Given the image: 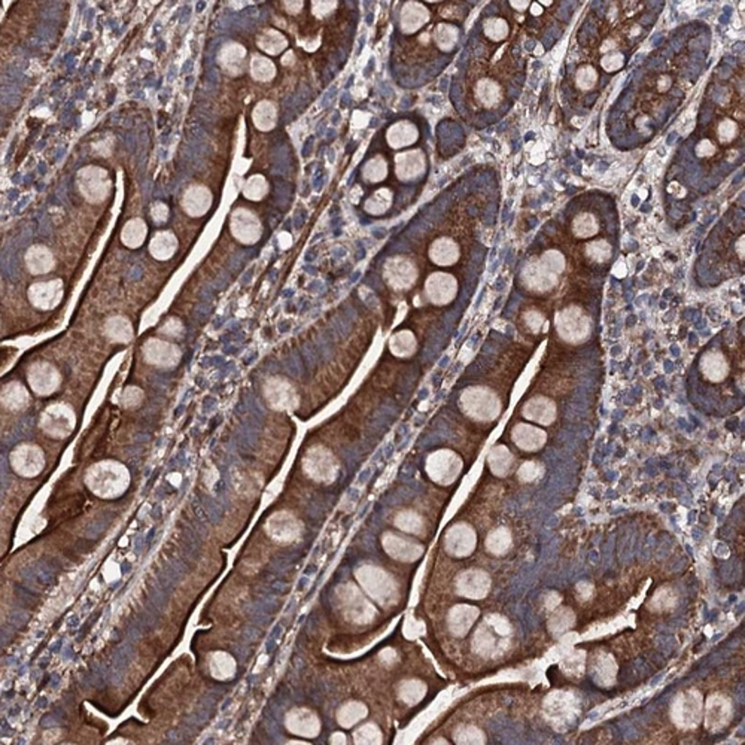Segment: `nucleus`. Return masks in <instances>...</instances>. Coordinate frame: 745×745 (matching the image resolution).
<instances>
[{"mask_svg": "<svg viewBox=\"0 0 745 745\" xmlns=\"http://www.w3.org/2000/svg\"><path fill=\"white\" fill-rule=\"evenodd\" d=\"M513 627L500 614H491L473 638V647L481 656H495L503 653L512 641Z\"/></svg>", "mask_w": 745, "mask_h": 745, "instance_id": "f257e3e1", "label": "nucleus"}, {"mask_svg": "<svg viewBox=\"0 0 745 745\" xmlns=\"http://www.w3.org/2000/svg\"><path fill=\"white\" fill-rule=\"evenodd\" d=\"M565 269V258L558 251H548L525 269L524 279L532 291L546 293L555 288L559 274Z\"/></svg>", "mask_w": 745, "mask_h": 745, "instance_id": "f03ea898", "label": "nucleus"}, {"mask_svg": "<svg viewBox=\"0 0 745 745\" xmlns=\"http://www.w3.org/2000/svg\"><path fill=\"white\" fill-rule=\"evenodd\" d=\"M357 579L362 591L382 607L395 603L397 584L389 574L374 565H364L357 571Z\"/></svg>", "mask_w": 745, "mask_h": 745, "instance_id": "7ed1b4c3", "label": "nucleus"}, {"mask_svg": "<svg viewBox=\"0 0 745 745\" xmlns=\"http://www.w3.org/2000/svg\"><path fill=\"white\" fill-rule=\"evenodd\" d=\"M461 407L476 421L489 422L501 413V401L488 388L472 386L462 392Z\"/></svg>", "mask_w": 745, "mask_h": 745, "instance_id": "20e7f679", "label": "nucleus"}, {"mask_svg": "<svg viewBox=\"0 0 745 745\" xmlns=\"http://www.w3.org/2000/svg\"><path fill=\"white\" fill-rule=\"evenodd\" d=\"M556 331L564 342L579 345L589 337L591 322L581 309L569 306L556 315Z\"/></svg>", "mask_w": 745, "mask_h": 745, "instance_id": "39448f33", "label": "nucleus"}, {"mask_svg": "<svg viewBox=\"0 0 745 745\" xmlns=\"http://www.w3.org/2000/svg\"><path fill=\"white\" fill-rule=\"evenodd\" d=\"M462 472V461L455 452L443 449L431 453L426 460V473L431 480L438 485L448 486L457 479Z\"/></svg>", "mask_w": 745, "mask_h": 745, "instance_id": "423d86ee", "label": "nucleus"}, {"mask_svg": "<svg viewBox=\"0 0 745 745\" xmlns=\"http://www.w3.org/2000/svg\"><path fill=\"white\" fill-rule=\"evenodd\" d=\"M342 603L345 607V611L350 620L355 623H370L374 619L376 610L370 601L359 592L358 587L355 586H345L343 595H342Z\"/></svg>", "mask_w": 745, "mask_h": 745, "instance_id": "0eeeda50", "label": "nucleus"}, {"mask_svg": "<svg viewBox=\"0 0 745 745\" xmlns=\"http://www.w3.org/2000/svg\"><path fill=\"white\" fill-rule=\"evenodd\" d=\"M425 294L436 306L452 303L457 294V281L448 273H433L425 282Z\"/></svg>", "mask_w": 745, "mask_h": 745, "instance_id": "6e6552de", "label": "nucleus"}, {"mask_svg": "<svg viewBox=\"0 0 745 745\" xmlns=\"http://www.w3.org/2000/svg\"><path fill=\"white\" fill-rule=\"evenodd\" d=\"M477 537L472 527L467 524H457L448 529L444 535V547L448 553L456 558H465L472 555L476 548Z\"/></svg>", "mask_w": 745, "mask_h": 745, "instance_id": "1a4fd4ad", "label": "nucleus"}, {"mask_svg": "<svg viewBox=\"0 0 745 745\" xmlns=\"http://www.w3.org/2000/svg\"><path fill=\"white\" fill-rule=\"evenodd\" d=\"M29 385L37 395H51L61 383V376L48 362H35L27 373Z\"/></svg>", "mask_w": 745, "mask_h": 745, "instance_id": "9d476101", "label": "nucleus"}, {"mask_svg": "<svg viewBox=\"0 0 745 745\" xmlns=\"http://www.w3.org/2000/svg\"><path fill=\"white\" fill-rule=\"evenodd\" d=\"M417 270L406 257H394L385 264V279L395 290H407L413 285Z\"/></svg>", "mask_w": 745, "mask_h": 745, "instance_id": "9b49d317", "label": "nucleus"}, {"mask_svg": "<svg viewBox=\"0 0 745 745\" xmlns=\"http://www.w3.org/2000/svg\"><path fill=\"white\" fill-rule=\"evenodd\" d=\"M121 467L115 464H103L96 467L90 476V485L97 493L118 492L124 488L125 480L123 479Z\"/></svg>", "mask_w": 745, "mask_h": 745, "instance_id": "f8f14e48", "label": "nucleus"}, {"mask_svg": "<svg viewBox=\"0 0 745 745\" xmlns=\"http://www.w3.org/2000/svg\"><path fill=\"white\" fill-rule=\"evenodd\" d=\"M491 577L485 571L468 569L456 580V591L468 599H481L491 591Z\"/></svg>", "mask_w": 745, "mask_h": 745, "instance_id": "ddd939ff", "label": "nucleus"}, {"mask_svg": "<svg viewBox=\"0 0 745 745\" xmlns=\"http://www.w3.org/2000/svg\"><path fill=\"white\" fill-rule=\"evenodd\" d=\"M701 698L696 691H689V694L679 695L674 702L672 717L674 722L679 727H691L696 726L701 718Z\"/></svg>", "mask_w": 745, "mask_h": 745, "instance_id": "4468645a", "label": "nucleus"}, {"mask_svg": "<svg viewBox=\"0 0 745 745\" xmlns=\"http://www.w3.org/2000/svg\"><path fill=\"white\" fill-rule=\"evenodd\" d=\"M145 358L149 364L160 369H172L180 361V350L178 346L170 345L163 340L152 338L145 345Z\"/></svg>", "mask_w": 745, "mask_h": 745, "instance_id": "2eb2a0df", "label": "nucleus"}, {"mask_svg": "<svg viewBox=\"0 0 745 745\" xmlns=\"http://www.w3.org/2000/svg\"><path fill=\"white\" fill-rule=\"evenodd\" d=\"M426 170V160L421 149H410L395 156V175L401 182L419 179Z\"/></svg>", "mask_w": 745, "mask_h": 745, "instance_id": "dca6fc26", "label": "nucleus"}, {"mask_svg": "<svg viewBox=\"0 0 745 745\" xmlns=\"http://www.w3.org/2000/svg\"><path fill=\"white\" fill-rule=\"evenodd\" d=\"M73 424L75 414L68 406H64V404H54V406L48 407L42 414V426L49 434H54L57 437L69 434V431L73 428Z\"/></svg>", "mask_w": 745, "mask_h": 745, "instance_id": "f3484780", "label": "nucleus"}, {"mask_svg": "<svg viewBox=\"0 0 745 745\" xmlns=\"http://www.w3.org/2000/svg\"><path fill=\"white\" fill-rule=\"evenodd\" d=\"M385 552L397 560L401 562H413L419 559L422 555V546L417 544L412 540H407L400 535H395L394 532H386L382 540Z\"/></svg>", "mask_w": 745, "mask_h": 745, "instance_id": "a211bd4d", "label": "nucleus"}, {"mask_svg": "<svg viewBox=\"0 0 745 745\" xmlns=\"http://www.w3.org/2000/svg\"><path fill=\"white\" fill-rule=\"evenodd\" d=\"M306 472L316 480L330 481L337 474V462L330 452L319 448L313 450L304 461Z\"/></svg>", "mask_w": 745, "mask_h": 745, "instance_id": "6ab92c4d", "label": "nucleus"}, {"mask_svg": "<svg viewBox=\"0 0 745 745\" xmlns=\"http://www.w3.org/2000/svg\"><path fill=\"white\" fill-rule=\"evenodd\" d=\"M266 397L273 407L281 409V410L295 407L297 401H298L297 392L291 386V383L279 377L270 378V381L267 382Z\"/></svg>", "mask_w": 745, "mask_h": 745, "instance_id": "aec40b11", "label": "nucleus"}, {"mask_svg": "<svg viewBox=\"0 0 745 745\" xmlns=\"http://www.w3.org/2000/svg\"><path fill=\"white\" fill-rule=\"evenodd\" d=\"M231 231L243 243H255L261 236L259 221L250 211H238L231 218Z\"/></svg>", "mask_w": 745, "mask_h": 745, "instance_id": "412c9836", "label": "nucleus"}, {"mask_svg": "<svg viewBox=\"0 0 745 745\" xmlns=\"http://www.w3.org/2000/svg\"><path fill=\"white\" fill-rule=\"evenodd\" d=\"M512 440L516 446L522 450L535 452L540 450L547 440V436L543 429L529 425V424H517L513 428Z\"/></svg>", "mask_w": 745, "mask_h": 745, "instance_id": "4be33fe9", "label": "nucleus"}, {"mask_svg": "<svg viewBox=\"0 0 745 745\" xmlns=\"http://www.w3.org/2000/svg\"><path fill=\"white\" fill-rule=\"evenodd\" d=\"M479 616H480V611L473 605H467V604L456 605L450 610L449 616H448L449 631L455 636H464L468 634L469 629H472L474 622L479 619Z\"/></svg>", "mask_w": 745, "mask_h": 745, "instance_id": "5701e85b", "label": "nucleus"}, {"mask_svg": "<svg viewBox=\"0 0 745 745\" xmlns=\"http://www.w3.org/2000/svg\"><path fill=\"white\" fill-rule=\"evenodd\" d=\"M429 258L438 267H450L457 263L461 257L460 245L450 238H440L429 246Z\"/></svg>", "mask_w": 745, "mask_h": 745, "instance_id": "b1692460", "label": "nucleus"}, {"mask_svg": "<svg viewBox=\"0 0 745 745\" xmlns=\"http://www.w3.org/2000/svg\"><path fill=\"white\" fill-rule=\"evenodd\" d=\"M556 413L555 402L547 397H534L524 407L525 419L540 425H550L556 419Z\"/></svg>", "mask_w": 745, "mask_h": 745, "instance_id": "393cba45", "label": "nucleus"}, {"mask_svg": "<svg viewBox=\"0 0 745 745\" xmlns=\"http://www.w3.org/2000/svg\"><path fill=\"white\" fill-rule=\"evenodd\" d=\"M701 371L711 383H720L729 376L730 365L720 350H710L701 361Z\"/></svg>", "mask_w": 745, "mask_h": 745, "instance_id": "a878e982", "label": "nucleus"}, {"mask_svg": "<svg viewBox=\"0 0 745 745\" xmlns=\"http://www.w3.org/2000/svg\"><path fill=\"white\" fill-rule=\"evenodd\" d=\"M429 21V11L417 2L404 4L400 16V27L404 33H416Z\"/></svg>", "mask_w": 745, "mask_h": 745, "instance_id": "bb28decb", "label": "nucleus"}, {"mask_svg": "<svg viewBox=\"0 0 745 745\" xmlns=\"http://www.w3.org/2000/svg\"><path fill=\"white\" fill-rule=\"evenodd\" d=\"M419 139V130L410 121H398L386 132V142L390 148L401 149L412 147Z\"/></svg>", "mask_w": 745, "mask_h": 745, "instance_id": "cd10ccee", "label": "nucleus"}, {"mask_svg": "<svg viewBox=\"0 0 745 745\" xmlns=\"http://www.w3.org/2000/svg\"><path fill=\"white\" fill-rule=\"evenodd\" d=\"M12 464H14L18 473L24 476H35L41 472V468L44 465L42 453L39 452L36 448L21 446L20 449L14 452Z\"/></svg>", "mask_w": 745, "mask_h": 745, "instance_id": "c85d7f7f", "label": "nucleus"}, {"mask_svg": "<svg viewBox=\"0 0 745 745\" xmlns=\"http://www.w3.org/2000/svg\"><path fill=\"white\" fill-rule=\"evenodd\" d=\"M730 717V702L725 696H711L705 708V723L713 730L722 729Z\"/></svg>", "mask_w": 745, "mask_h": 745, "instance_id": "c756f323", "label": "nucleus"}, {"mask_svg": "<svg viewBox=\"0 0 745 745\" xmlns=\"http://www.w3.org/2000/svg\"><path fill=\"white\" fill-rule=\"evenodd\" d=\"M63 294V286L61 282H47V283H36L32 286L30 290V298L35 306L41 309H51L54 307Z\"/></svg>", "mask_w": 745, "mask_h": 745, "instance_id": "7c9ffc66", "label": "nucleus"}, {"mask_svg": "<svg viewBox=\"0 0 745 745\" xmlns=\"http://www.w3.org/2000/svg\"><path fill=\"white\" fill-rule=\"evenodd\" d=\"M513 464H515V456L510 453V450L505 446H495L488 456V465L491 468V472L498 477H504L512 472Z\"/></svg>", "mask_w": 745, "mask_h": 745, "instance_id": "2f4dec72", "label": "nucleus"}, {"mask_svg": "<svg viewBox=\"0 0 745 745\" xmlns=\"http://www.w3.org/2000/svg\"><path fill=\"white\" fill-rule=\"evenodd\" d=\"M269 531L273 537L281 540H290L298 534V524L290 515H276L269 522Z\"/></svg>", "mask_w": 745, "mask_h": 745, "instance_id": "473e14b6", "label": "nucleus"}, {"mask_svg": "<svg viewBox=\"0 0 745 745\" xmlns=\"http://www.w3.org/2000/svg\"><path fill=\"white\" fill-rule=\"evenodd\" d=\"M417 342L413 335V333L402 330L394 334L389 340V349L392 354L400 358H407L412 357L416 352Z\"/></svg>", "mask_w": 745, "mask_h": 745, "instance_id": "72a5a7b5", "label": "nucleus"}, {"mask_svg": "<svg viewBox=\"0 0 745 745\" xmlns=\"http://www.w3.org/2000/svg\"><path fill=\"white\" fill-rule=\"evenodd\" d=\"M29 392L21 383L11 382L2 389V402L9 409L21 410L29 404Z\"/></svg>", "mask_w": 745, "mask_h": 745, "instance_id": "f704fd0d", "label": "nucleus"}, {"mask_svg": "<svg viewBox=\"0 0 745 745\" xmlns=\"http://www.w3.org/2000/svg\"><path fill=\"white\" fill-rule=\"evenodd\" d=\"M367 715V707L361 702H347L337 713V720L343 727H352Z\"/></svg>", "mask_w": 745, "mask_h": 745, "instance_id": "c9c22d12", "label": "nucleus"}, {"mask_svg": "<svg viewBox=\"0 0 745 745\" xmlns=\"http://www.w3.org/2000/svg\"><path fill=\"white\" fill-rule=\"evenodd\" d=\"M571 228H572L574 236H576L577 239H589V238H593L595 234H598L599 222L592 214L583 212L574 218Z\"/></svg>", "mask_w": 745, "mask_h": 745, "instance_id": "e433bc0d", "label": "nucleus"}, {"mask_svg": "<svg viewBox=\"0 0 745 745\" xmlns=\"http://www.w3.org/2000/svg\"><path fill=\"white\" fill-rule=\"evenodd\" d=\"M388 176V161L382 155L370 159L362 167V179L369 184H377Z\"/></svg>", "mask_w": 745, "mask_h": 745, "instance_id": "4c0bfd02", "label": "nucleus"}, {"mask_svg": "<svg viewBox=\"0 0 745 745\" xmlns=\"http://www.w3.org/2000/svg\"><path fill=\"white\" fill-rule=\"evenodd\" d=\"M512 547V534L505 528H496L493 529L486 538V548L496 556H501L507 553Z\"/></svg>", "mask_w": 745, "mask_h": 745, "instance_id": "58836bf2", "label": "nucleus"}, {"mask_svg": "<svg viewBox=\"0 0 745 745\" xmlns=\"http://www.w3.org/2000/svg\"><path fill=\"white\" fill-rule=\"evenodd\" d=\"M457 37H460V32H457V29L452 24H440L433 32V39H434L436 45L441 51H446V52L452 51L456 47Z\"/></svg>", "mask_w": 745, "mask_h": 745, "instance_id": "ea45409f", "label": "nucleus"}, {"mask_svg": "<svg viewBox=\"0 0 745 745\" xmlns=\"http://www.w3.org/2000/svg\"><path fill=\"white\" fill-rule=\"evenodd\" d=\"M612 247L605 240H592L586 245V258L592 264H607L611 259Z\"/></svg>", "mask_w": 745, "mask_h": 745, "instance_id": "a19ab883", "label": "nucleus"}, {"mask_svg": "<svg viewBox=\"0 0 745 745\" xmlns=\"http://www.w3.org/2000/svg\"><path fill=\"white\" fill-rule=\"evenodd\" d=\"M27 264L33 273H47L52 269V257L44 246H35L27 254Z\"/></svg>", "mask_w": 745, "mask_h": 745, "instance_id": "79ce46f5", "label": "nucleus"}, {"mask_svg": "<svg viewBox=\"0 0 745 745\" xmlns=\"http://www.w3.org/2000/svg\"><path fill=\"white\" fill-rule=\"evenodd\" d=\"M176 250V240L170 233L156 234L151 243V252L160 259L172 257Z\"/></svg>", "mask_w": 745, "mask_h": 745, "instance_id": "37998d69", "label": "nucleus"}, {"mask_svg": "<svg viewBox=\"0 0 745 745\" xmlns=\"http://www.w3.org/2000/svg\"><path fill=\"white\" fill-rule=\"evenodd\" d=\"M106 333L113 340V342H118V343H128L133 335L132 325H130V322L124 318L111 319L106 325Z\"/></svg>", "mask_w": 745, "mask_h": 745, "instance_id": "c03bdc74", "label": "nucleus"}, {"mask_svg": "<svg viewBox=\"0 0 745 745\" xmlns=\"http://www.w3.org/2000/svg\"><path fill=\"white\" fill-rule=\"evenodd\" d=\"M291 727L297 734H304V735H315L318 732V720L312 714L306 711H295L291 715Z\"/></svg>", "mask_w": 745, "mask_h": 745, "instance_id": "a18cd8bd", "label": "nucleus"}, {"mask_svg": "<svg viewBox=\"0 0 745 745\" xmlns=\"http://www.w3.org/2000/svg\"><path fill=\"white\" fill-rule=\"evenodd\" d=\"M392 204V192L388 188H382L376 191L371 197L365 202V211L370 215H382L385 214L389 206Z\"/></svg>", "mask_w": 745, "mask_h": 745, "instance_id": "49530a36", "label": "nucleus"}, {"mask_svg": "<svg viewBox=\"0 0 745 745\" xmlns=\"http://www.w3.org/2000/svg\"><path fill=\"white\" fill-rule=\"evenodd\" d=\"M425 694H426L425 684L417 682V679L404 682L398 689V696L401 698L402 702H406L407 705H416L424 698Z\"/></svg>", "mask_w": 745, "mask_h": 745, "instance_id": "de8ad7c7", "label": "nucleus"}, {"mask_svg": "<svg viewBox=\"0 0 745 745\" xmlns=\"http://www.w3.org/2000/svg\"><path fill=\"white\" fill-rule=\"evenodd\" d=\"M395 527L409 534H421L424 529V522L417 513L401 512L395 517Z\"/></svg>", "mask_w": 745, "mask_h": 745, "instance_id": "09e8293b", "label": "nucleus"}, {"mask_svg": "<svg viewBox=\"0 0 745 745\" xmlns=\"http://www.w3.org/2000/svg\"><path fill=\"white\" fill-rule=\"evenodd\" d=\"M576 622V616L569 608H558L552 612L550 617V629L556 634L565 632Z\"/></svg>", "mask_w": 745, "mask_h": 745, "instance_id": "8fccbe9b", "label": "nucleus"}, {"mask_svg": "<svg viewBox=\"0 0 745 745\" xmlns=\"http://www.w3.org/2000/svg\"><path fill=\"white\" fill-rule=\"evenodd\" d=\"M145 234H147L145 226H143L140 221H132V222H128L127 227L124 228L123 240L127 246L136 247L142 245L143 239H145Z\"/></svg>", "mask_w": 745, "mask_h": 745, "instance_id": "3c124183", "label": "nucleus"}, {"mask_svg": "<svg viewBox=\"0 0 745 745\" xmlns=\"http://www.w3.org/2000/svg\"><path fill=\"white\" fill-rule=\"evenodd\" d=\"M508 24L503 18H488L483 24V32L491 41H503L508 36Z\"/></svg>", "mask_w": 745, "mask_h": 745, "instance_id": "603ef678", "label": "nucleus"}, {"mask_svg": "<svg viewBox=\"0 0 745 745\" xmlns=\"http://www.w3.org/2000/svg\"><path fill=\"white\" fill-rule=\"evenodd\" d=\"M477 94H479V99L481 100L483 104H486V106H491V104H493V103H496V101L500 100L501 88H500L498 84H496L492 80H483L479 84Z\"/></svg>", "mask_w": 745, "mask_h": 745, "instance_id": "864d4df0", "label": "nucleus"}, {"mask_svg": "<svg viewBox=\"0 0 745 745\" xmlns=\"http://www.w3.org/2000/svg\"><path fill=\"white\" fill-rule=\"evenodd\" d=\"M354 739L357 744H382L383 737L376 725L367 723L355 732Z\"/></svg>", "mask_w": 745, "mask_h": 745, "instance_id": "5fc2aeb1", "label": "nucleus"}, {"mask_svg": "<svg viewBox=\"0 0 745 745\" xmlns=\"http://www.w3.org/2000/svg\"><path fill=\"white\" fill-rule=\"evenodd\" d=\"M274 120H276V111H274L273 104L264 101L255 109V123L259 128H271L274 125Z\"/></svg>", "mask_w": 745, "mask_h": 745, "instance_id": "6e6d98bb", "label": "nucleus"}, {"mask_svg": "<svg viewBox=\"0 0 745 745\" xmlns=\"http://www.w3.org/2000/svg\"><path fill=\"white\" fill-rule=\"evenodd\" d=\"M455 741L457 744H483L485 742V735L481 734L480 729L468 726L456 732Z\"/></svg>", "mask_w": 745, "mask_h": 745, "instance_id": "4d7b16f0", "label": "nucleus"}, {"mask_svg": "<svg viewBox=\"0 0 745 745\" xmlns=\"http://www.w3.org/2000/svg\"><path fill=\"white\" fill-rule=\"evenodd\" d=\"M252 73L255 75L257 80L267 81L270 80V78H273L274 66L270 60H266L263 57H255L252 60Z\"/></svg>", "mask_w": 745, "mask_h": 745, "instance_id": "13d9d810", "label": "nucleus"}, {"mask_svg": "<svg viewBox=\"0 0 745 745\" xmlns=\"http://www.w3.org/2000/svg\"><path fill=\"white\" fill-rule=\"evenodd\" d=\"M576 82H577L579 88H581V90H591L598 82V73L591 66H581L577 70Z\"/></svg>", "mask_w": 745, "mask_h": 745, "instance_id": "bf43d9fd", "label": "nucleus"}, {"mask_svg": "<svg viewBox=\"0 0 745 745\" xmlns=\"http://www.w3.org/2000/svg\"><path fill=\"white\" fill-rule=\"evenodd\" d=\"M543 473V468L538 462H534V461H529V462H525L524 465H522L519 468L517 472V476L522 481H534L537 480Z\"/></svg>", "mask_w": 745, "mask_h": 745, "instance_id": "052dcab7", "label": "nucleus"}, {"mask_svg": "<svg viewBox=\"0 0 745 745\" xmlns=\"http://www.w3.org/2000/svg\"><path fill=\"white\" fill-rule=\"evenodd\" d=\"M718 140H720L722 143H727L730 142L732 139H735L737 133H738V125L737 123L730 121V120H725L720 125H718Z\"/></svg>", "mask_w": 745, "mask_h": 745, "instance_id": "680f3d73", "label": "nucleus"}, {"mask_svg": "<svg viewBox=\"0 0 745 745\" xmlns=\"http://www.w3.org/2000/svg\"><path fill=\"white\" fill-rule=\"evenodd\" d=\"M266 188H267V187H266V184H264V180L261 179V178H255V179H251V180H250V184L246 185V188H245V194H246V197L254 199V200H258V199H261V197H263V195H264Z\"/></svg>", "mask_w": 745, "mask_h": 745, "instance_id": "e2e57ef3", "label": "nucleus"}, {"mask_svg": "<svg viewBox=\"0 0 745 745\" xmlns=\"http://www.w3.org/2000/svg\"><path fill=\"white\" fill-rule=\"evenodd\" d=\"M623 63V56L620 54V52L614 51V52H610V54L603 60V66L610 72V70H616L622 66Z\"/></svg>", "mask_w": 745, "mask_h": 745, "instance_id": "0e129e2a", "label": "nucleus"}, {"mask_svg": "<svg viewBox=\"0 0 745 745\" xmlns=\"http://www.w3.org/2000/svg\"><path fill=\"white\" fill-rule=\"evenodd\" d=\"M714 154H715V147L710 140H702L698 143L696 155L701 156V159H707V156H711Z\"/></svg>", "mask_w": 745, "mask_h": 745, "instance_id": "69168bd1", "label": "nucleus"}, {"mask_svg": "<svg viewBox=\"0 0 745 745\" xmlns=\"http://www.w3.org/2000/svg\"><path fill=\"white\" fill-rule=\"evenodd\" d=\"M543 316L540 315L538 312H531L528 313L527 316V324H528V328L532 331V333H537L540 331L541 328V324H543Z\"/></svg>", "mask_w": 745, "mask_h": 745, "instance_id": "338daca9", "label": "nucleus"}, {"mask_svg": "<svg viewBox=\"0 0 745 745\" xmlns=\"http://www.w3.org/2000/svg\"><path fill=\"white\" fill-rule=\"evenodd\" d=\"M512 4V6L517 11H525L529 8V2H510Z\"/></svg>", "mask_w": 745, "mask_h": 745, "instance_id": "774afa93", "label": "nucleus"}]
</instances>
